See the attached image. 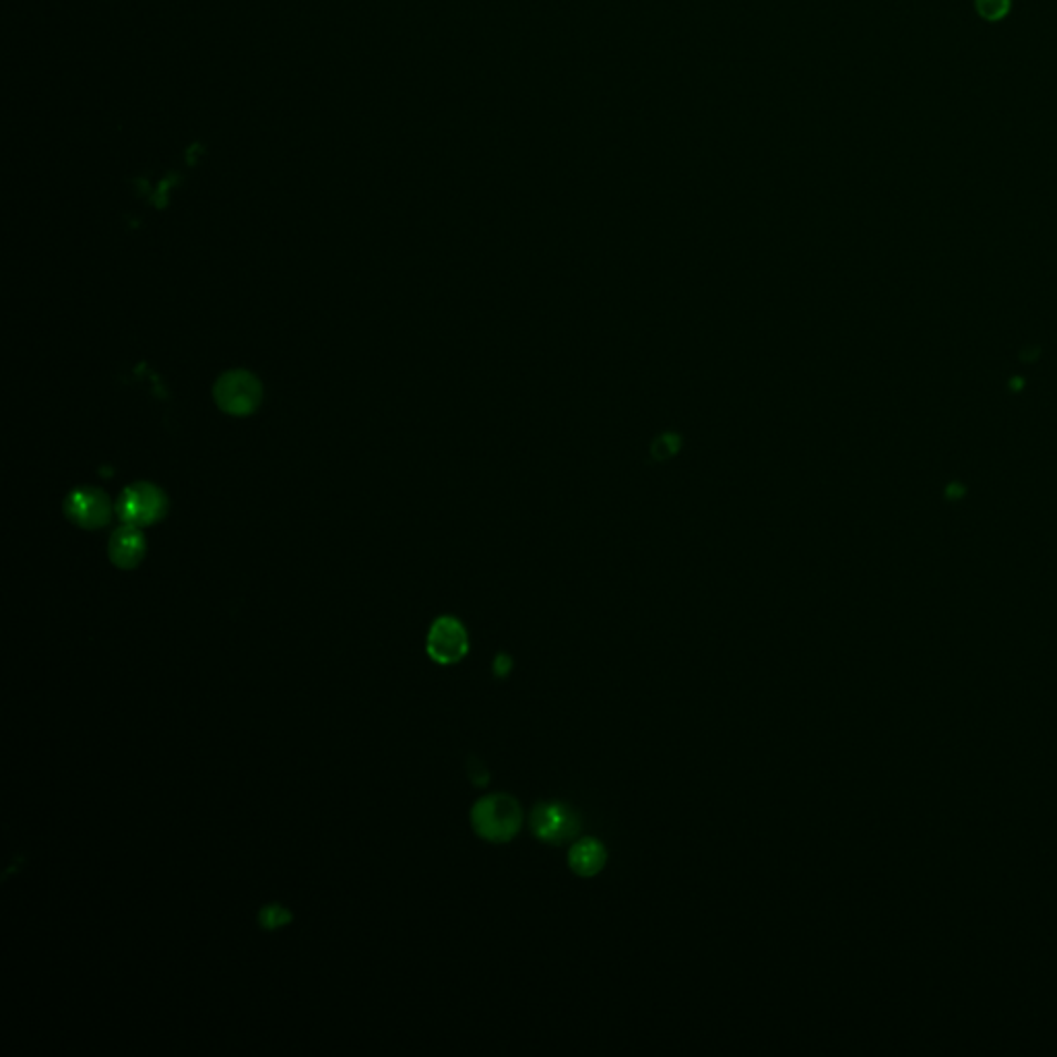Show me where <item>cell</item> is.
Returning a JSON list of instances; mask_svg holds the SVG:
<instances>
[{
  "label": "cell",
  "mask_w": 1057,
  "mask_h": 1057,
  "mask_svg": "<svg viewBox=\"0 0 1057 1057\" xmlns=\"http://www.w3.org/2000/svg\"><path fill=\"white\" fill-rule=\"evenodd\" d=\"M531 830L543 843H567L579 835L581 816L562 801H546L533 808Z\"/></svg>",
  "instance_id": "4"
},
{
  "label": "cell",
  "mask_w": 1057,
  "mask_h": 1057,
  "mask_svg": "<svg viewBox=\"0 0 1057 1057\" xmlns=\"http://www.w3.org/2000/svg\"><path fill=\"white\" fill-rule=\"evenodd\" d=\"M291 921V913L281 906V904H269V906H262L261 913H259V923H261L265 930H279V928H286Z\"/></svg>",
  "instance_id": "10"
},
{
  "label": "cell",
  "mask_w": 1057,
  "mask_h": 1057,
  "mask_svg": "<svg viewBox=\"0 0 1057 1057\" xmlns=\"http://www.w3.org/2000/svg\"><path fill=\"white\" fill-rule=\"evenodd\" d=\"M426 651H428L429 660L441 665L459 663L469 651L467 630L457 618H450V615L438 618L429 629Z\"/></svg>",
  "instance_id": "6"
},
{
  "label": "cell",
  "mask_w": 1057,
  "mask_h": 1057,
  "mask_svg": "<svg viewBox=\"0 0 1057 1057\" xmlns=\"http://www.w3.org/2000/svg\"><path fill=\"white\" fill-rule=\"evenodd\" d=\"M521 804L512 796L481 797L471 810V827L484 841L508 843L521 830Z\"/></svg>",
  "instance_id": "1"
},
{
  "label": "cell",
  "mask_w": 1057,
  "mask_h": 1057,
  "mask_svg": "<svg viewBox=\"0 0 1057 1057\" xmlns=\"http://www.w3.org/2000/svg\"><path fill=\"white\" fill-rule=\"evenodd\" d=\"M147 552L145 537L141 533V527L135 525H121L107 541V556L110 562L116 568L123 570H133L137 568Z\"/></svg>",
  "instance_id": "7"
},
{
  "label": "cell",
  "mask_w": 1057,
  "mask_h": 1057,
  "mask_svg": "<svg viewBox=\"0 0 1057 1057\" xmlns=\"http://www.w3.org/2000/svg\"><path fill=\"white\" fill-rule=\"evenodd\" d=\"M214 398L224 414L246 417L261 407L262 384L248 370H230L217 379Z\"/></svg>",
  "instance_id": "2"
},
{
  "label": "cell",
  "mask_w": 1057,
  "mask_h": 1057,
  "mask_svg": "<svg viewBox=\"0 0 1057 1057\" xmlns=\"http://www.w3.org/2000/svg\"><path fill=\"white\" fill-rule=\"evenodd\" d=\"M605 859H608V851L598 839H582L579 843L572 844L568 851V866L581 878L598 875L605 866Z\"/></svg>",
  "instance_id": "8"
},
{
  "label": "cell",
  "mask_w": 1057,
  "mask_h": 1057,
  "mask_svg": "<svg viewBox=\"0 0 1057 1057\" xmlns=\"http://www.w3.org/2000/svg\"><path fill=\"white\" fill-rule=\"evenodd\" d=\"M168 512V496L149 481L126 486L116 500V517L124 525L149 527L162 521Z\"/></svg>",
  "instance_id": "3"
},
{
  "label": "cell",
  "mask_w": 1057,
  "mask_h": 1057,
  "mask_svg": "<svg viewBox=\"0 0 1057 1057\" xmlns=\"http://www.w3.org/2000/svg\"><path fill=\"white\" fill-rule=\"evenodd\" d=\"M64 515L81 529H102L116 515V505H112L106 491L93 486L75 488L64 500Z\"/></svg>",
  "instance_id": "5"
},
{
  "label": "cell",
  "mask_w": 1057,
  "mask_h": 1057,
  "mask_svg": "<svg viewBox=\"0 0 1057 1057\" xmlns=\"http://www.w3.org/2000/svg\"><path fill=\"white\" fill-rule=\"evenodd\" d=\"M975 9L985 21H1002L1011 15L1012 0H975Z\"/></svg>",
  "instance_id": "9"
}]
</instances>
